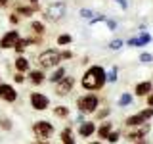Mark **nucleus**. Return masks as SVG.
Listing matches in <instances>:
<instances>
[{
	"instance_id": "f257e3e1",
	"label": "nucleus",
	"mask_w": 153,
	"mask_h": 144,
	"mask_svg": "<svg viewBox=\"0 0 153 144\" xmlns=\"http://www.w3.org/2000/svg\"><path fill=\"white\" fill-rule=\"evenodd\" d=\"M105 83H107V71L102 65L88 67L84 71L82 79H80V85H82L84 90H100L105 86Z\"/></svg>"
},
{
	"instance_id": "f03ea898",
	"label": "nucleus",
	"mask_w": 153,
	"mask_h": 144,
	"mask_svg": "<svg viewBox=\"0 0 153 144\" xmlns=\"http://www.w3.org/2000/svg\"><path fill=\"white\" fill-rule=\"evenodd\" d=\"M61 62V54L56 48H46L38 54V67L40 69H56Z\"/></svg>"
},
{
	"instance_id": "7ed1b4c3",
	"label": "nucleus",
	"mask_w": 153,
	"mask_h": 144,
	"mask_svg": "<svg viewBox=\"0 0 153 144\" xmlns=\"http://www.w3.org/2000/svg\"><path fill=\"white\" fill-rule=\"evenodd\" d=\"M100 106V98L96 94H84L76 100V108L80 113H94Z\"/></svg>"
},
{
	"instance_id": "20e7f679",
	"label": "nucleus",
	"mask_w": 153,
	"mask_h": 144,
	"mask_svg": "<svg viewBox=\"0 0 153 144\" xmlns=\"http://www.w3.org/2000/svg\"><path fill=\"white\" fill-rule=\"evenodd\" d=\"M33 133H35V136L38 140H46V138H50L54 134V125L50 121H46V119H40V121L33 123Z\"/></svg>"
},
{
	"instance_id": "39448f33",
	"label": "nucleus",
	"mask_w": 153,
	"mask_h": 144,
	"mask_svg": "<svg viewBox=\"0 0 153 144\" xmlns=\"http://www.w3.org/2000/svg\"><path fill=\"white\" fill-rule=\"evenodd\" d=\"M65 10H67V4L63 0H56V2H52L50 6L46 8L44 16H46V19H50V21H59V19L65 16Z\"/></svg>"
},
{
	"instance_id": "423d86ee",
	"label": "nucleus",
	"mask_w": 153,
	"mask_h": 144,
	"mask_svg": "<svg viewBox=\"0 0 153 144\" xmlns=\"http://www.w3.org/2000/svg\"><path fill=\"white\" fill-rule=\"evenodd\" d=\"M151 117H153V108H146V110H142V112H138V113L130 115V117H126V121H124V123H126L128 127H136V125L147 123Z\"/></svg>"
},
{
	"instance_id": "0eeeda50",
	"label": "nucleus",
	"mask_w": 153,
	"mask_h": 144,
	"mask_svg": "<svg viewBox=\"0 0 153 144\" xmlns=\"http://www.w3.org/2000/svg\"><path fill=\"white\" fill-rule=\"evenodd\" d=\"M29 104H31V108L36 110V112H44V110L50 108V98H48L46 94H42V92H31Z\"/></svg>"
},
{
	"instance_id": "6e6552de",
	"label": "nucleus",
	"mask_w": 153,
	"mask_h": 144,
	"mask_svg": "<svg viewBox=\"0 0 153 144\" xmlns=\"http://www.w3.org/2000/svg\"><path fill=\"white\" fill-rule=\"evenodd\" d=\"M19 38H21V35H19V31H16V29L6 31L0 37V48H2V50H13V46L17 44Z\"/></svg>"
},
{
	"instance_id": "1a4fd4ad",
	"label": "nucleus",
	"mask_w": 153,
	"mask_h": 144,
	"mask_svg": "<svg viewBox=\"0 0 153 144\" xmlns=\"http://www.w3.org/2000/svg\"><path fill=\"white\" fill-rule=\"evenodd\" d=\"M0 100L6 104H13L17 100V90L10 83H0Z\"/></svg>"
},
{
	"instance_id": "9d476101",
	"label": "nucleus",
	"mask_w": 153,
	"mask_h": 144,
	"mask_svg": "<svg viewBox=\"0 0 153 144\" xmlns=\"http://www.w3.org/2000/svg\"><path fill=\"white\" fill-rule=\"evenodd\" d=\"M75 86V77H63L59 83H56V94L57 96H67Z\"/></svg>"
},
{
	"instance_id": "9b49d317",
	"label": "nucleus",
	"mask_w": 153,
	"mask_h": 144,
	"mask_svg": "<svg viewBox=\"0 0 153 144\" xmlns=\"http://www.w3.org/2000/svg\"><path fill=\"white\" fill-rule=\"evenodd\" d=\"M147 133H149V125L143 123V125H136V127H132L130 131H128L126 138H130V140H142L143 136H147Z\"/></svg>"
},
{
	"instance_id": "f8f14e48",
	"label": "nucleus",
	"mask_w": 153,
	"mask_h": 144,
	"mask_svg": "<svg viewBox=\"0 0 153 144\" xmlns=\"http://www.w3.org/2000/svg\"><path fill=\"white\" fill-rule=\"evenodd\" d=\"M40 10V6H33V4H17L16 6V14L19 17H31Z\"/></svg>"
},
{
	"instance_id": "ddd939ff",
	"label": "nucleus",
	"mask_w": 153,
	"mask_h": 144,
	"mask_svg": "<svg viewBox=\"0 0 153 144\" xmlns=\"http://www.w3.org/2000/svg\"><path fill=\"white\" fill-rule=\"evenodd\" d=\"M149 42H151V35H149V33H146V31H142L138 37L128 38L126 44H128V46H147Z\"/></svg>"
},
{
	"instance_id": "4468645a",
	"label": "nucleus",
	"mask_w": 153,
	"mask_h": 144,
	"mask_svg": "<svg viewBox=\"0 0 153 144\" xmlns=\"http://www.w3.org/2000/svg\"><path fill=\"white\" fill-rule=\"evenodd\" d=\"M13 67H16V71H19V73H29V71H31V62L23 54H19L16 60H13Z\"/></svg>"
},
{
	"instance_id": "2eb2a0df",
	"label": "nucleus",
	"mask_w": 153,
	"mask_h": 144,
	"mask_svg": "<svg viewBox=\"0 0 153 144\" xmlns=\"http://www.w3.org/2000/svg\"><path fill=\"white\" fill-rule=\"evenodd\" d=\"M151 90H153L151 81H142V83H138L136 86H134V94L136 96H147Z\"/></svg>"
},
{
	"instance_id": "dca6fc26",
	"label": "nucleus",
	"mask_w": 153,
	"mask_h": 144,
	"mask_svg": "<svg viewBox=\"0 0 153 144\" xmlns=\"http://www.w3.org/2000/svg\"><path fill=\"white\" fill-rule=\"evenodd\" d=\"M29 81H31L33 85H42L46 81V75H44V69H31L29 71Z\"/></svg>"
},
{
	"instance_id": "f3484780",
	"label": "nucleus",
	"mask_w": 153,
	"mask_h": 144,
	"mask_svg": "<svg viewBox=\"0 0 153 144\" xmlns=\"http://www.w3.org/2000/svg\"><path fill=\"white\" fill-rule=\"evenodd\" d=\"M94 133H96V127H94V123H92V121H84V123H80V127H79V134H80L82 138L92 136Z\"/></svg>"
},
{
	"instance_id": "a211bd4d",
	"label": "nucleus",
	"mask_w": 153,
	"mask_h": 144,
	"mask_svg": "<svg viewBox=\"0 0 153 144\" xmlns=\"http://www.w3.org/2000/svg\"><path fill=\"white\" fill-rule=\"evenodd\" d=\"M59 138H61V142H63V144H75L76 142L75 140V133H73V129H71V127H65L63 131H61Z\"/></svg>"
},
{
	"instance_id": "6ab92c4d",
	"label": "nucleus",
	"mask_w": 153,
	"mask_h": 144,
	"mask_svg": "<svg viewBox=\"0 0 153 144\" xmlns=\"http://www.w3.org/2000/svg\"><path fill=\"white\" fill-rule=\"evenodd\" d=\"M67 75V71H65V67H61V65H57L56 69H54V73H52L50 77H48V81H50V83H59L61 79H63V77Z\"/></svg>"
},
{
	"instance_id": "aec40b11",
	"label": "nucleus",
	"mask_w": 153,
	"mask_h": 144,
	"mask_svg": "<svg viewBox=\"0 0 153 144\" xmlns=\"http://www.w3.org/2000/svg\"><path fill=\"white\" fill-rule=\"evenodd\" d=\"M111 121H103L102 125H100V129H98V136L100 138H107L109 136V133H111Z\"/></svg>"
},
{
	"instance_id": "412c9836",
	"label": "nucleus",
	"mask_w": 153,
	"mask_h": 144,
	"mask_svg": "<svg viewBox=\"0 0 153 144\" xmlns=\"http://www.w3.org/2000/svg\"><path fill=\"white\" fill-rule=\"evenodd\" d=\"M31 31L35 33V35H38V37H42L46 33V25L42 21H31Z\"/></svg>"
},
{
	"instance_id": "4be33fe9",
	"label": "nucleus",
	"mask_w": 153,
	"mask_h": 144,
	"mask_svg": "<svg viewBox=\"0 0 153 144\" xmlns=\"http://www.w3.org/2000/svg\"><path fill=\"white\" fill-rule=\"evenodd\" d=\"M54 115L59 117V119H65L67 115H69V108H67V106H56V108H54Z\"/></svg>"
},
{
	"instance_id": "5701e85b",
	"label": "nucleus",
	"mask_w": 153,
	"mask_h": 144,
	"mask_svg": "<svg viewBox=\"0 0 153 144\" xmlns=\"http://www.w3.org/2000/svg\"><path fill=\"white\" fill-rule=\"evenodd\" d=\"M71 40H73V38H71V35H67V33H63V35L57 37V44H59V46H67V44H71Z\"/></svg>"
},
{
	"instance_id": "b1692460",
	"label": "nucleus",
	"mask_w": 153,
	"mask_h": 144,
	"mask_svg": "<svg viewBox=\"0 0 153 144\" xmlns=\"http://www.w3.org/2000/svg\"><path fill=\"white\" fill-rule=\"evenodd\" d=\"M0 129H2V131H12V121H10L8 117H0Z\"/></svg>"
},
{
	"instance_id": "393cba45",
	"label": "nucleus",
	"mask_w": 153,
	"mask_h": 144,
	"mask_svg": "<svg viewBox=\"0 0 153 144\" xmlns=\"http://www.w3.org/2000/svg\"><path fill=\"white\" fill-rule=\"evenodd\" d=\"M128 104H132V94H123L121 98H119V106H128Z\"/></svg>"
},
{
	"instance_id": "a878e982",
	"label": "nucleus",
	"mask_w": 153,
	"mask_h": 144,
	"mask_svg": "<svg viewBox=\"0 0 153 144\" xmlns=\"http://www.w3.org/2000/svg\"><path fill=\"white\" fill-rule=\"evenodd\" d=\"M117 77H119V69L113 65L111 69L107 71V81H111V83H113V81H117Z\"/></svg>"
},
{
	"instance_id": "bb28decb",
	"label": "nucleus",
	"mask_w": 153,
	"mask_h": 144,
	"mask_svg": "<svg viewBox=\"0 0 153 144\" xmlns=\"http://www.w3.org/2000/svg\"><path fill=\"white\" fill-rule=\"evenodd\" d=\"M8 21L12 23V25H19V21H21V17H19L17 14L13 12V14H10V16H8Z\"/></svg>"
},
{
	"instance_id": "cd10ccee",
	"label": "nucleus",
	"mask_w": 153,
	"mask_h": 144,
	"mask_svg": "<svg viewBox=\"0 0 153 144\" xmlns=\"http://www.w3.org/2000/svg\"><path fill=\"white\" fill-rule=\"evenodd\" d=\"M13 83H17V85L25 83V73H19V71H16V75H13Z\"/></svg>"
},
{
	"instance_id": "c85d7f7f",
	"label": "nucleus",
	"mask_w": 153,
	"mask_h": 144,
	"mask_svg": "<svg viewBox=\"0 0 153 144\" xmlns=\"http://www.w3.org/2000/svg\"><path fill=\"white\" fill-rule=\"evenodd\" d=\"M92 16H94L92 10H86V8L80 10V17H84V19H92Z\"/></svg>"
},
{
	"instance_id": "c756f323",
	"label": "nucleus",
	"mask_w": 153,
	"mask_h": 144,
	"mask_svg": "<svg viewBox=\"0 0 153 144\" xmlns=\"http://www.w3.org/2000/svg\"><path fill=\"white\" fill-rule=\"evenodd\" d=\"M119 136H121V133H119V131H111V133H109V136H107V140L109 142H117Z\"/></svg>"
},
{
	"instance_id": "7c9ffc66",
	"label": "nucleus",
	"mask_w": 153,
	"mask_h": 144,
	"mask_svg": "<svg viewBox=\"0 0 153 144\" xmlns=\"http://www.w3.org/2000/svg\"><path fill=\"white\" fill-rule=\"evenodd\" d=\"M121 46H123V40H119V38H117V40H111V42H109V48H111V50H119Z\"/></svg>"
},
{
	"instance_id": "2f4dec72",
	"label": "nucleus",
	"mask_w": 153,
	"mask_h": 144,
	"mask_svg": "<svg viewBox=\"0 0 153 144\" xmlns=\"http://www.w3.org/2000/svg\"><path fill=\"white\" fill-rule=\"evenodd\" d=\"M61 54V60H71L73 58V52H69V50H63V52H59Z\"/></svg>"
},
{
	"instance_id": "473e14b6",
	"label": "nucleus",
	"mask_w": 153,
	"mask_h": 144,
	"mask_svg": "<svg viewBox=\"0 0 153 144\" xmlns=\"http://www.w3.org/2000/svg\"><path fill=\"white\" fill-rule=\"evenodd\" d=\"M140 62H142V64H147V62H151V54H146V52H143V54L140 56Z\"/></svg>"
},
{
	"instance_id": "72a5a7b5",
	"label": "nucleus",
	"mask_w": 153,
	"mask_h": 144,
	"mask_svg": "<svg viewBox=\"0 0 153 144\" xmlns=\"http://www.w3.org/2000/svg\"><path fill=\"white\" fill-rule=\"evenodd\" d=\"M109 115V110L105 108V110H102V112H98V119H103V117H107Z\"/></svg>"
},
{
	"instance_id": "f704fd0d",
	"label": "nucleus",
	"mask_w": 153,
	"mask_h": 144,
	"mask_svg": "<svg viewBox=\"0 0 153 144\" xmlns=\"http://www.w3.org/2000/svg\"><path fill=\"white\" fill-rule=\"evenodd\" d=\"M147 106H149V108H153V90L147 94Z\"/></svg>"
},
{
	"instance_id": "c9c22d12",
	"label": "nucleus",
	"mask_w": 153,
	"mask_h": 144,
	"mask_svg": "<svg viewBox=\"0 0 153 144\" xmlns=\"http://www.w3.org/2000/svg\"><path fill=\"white\" fill-rule=\"evenodd\" d=\"M115 2H119V6H121L123 10H126V8H128V2H126V0H115Z\"/></svg>"
},
{
	"instance_id": "e433bc0d",
	"label": "nucleus",
	"mask_w": 153,
	"mask_h": 144,
	"mask_svg": "<svg viewBox=\"0 0 153 144\" xmlns=\"http://www.w3.org/2000/svg\"><path fill=\"white\" fill-rule=\"evenodd\" d=\"M12 4V0H0V8H8Z\"/></svg>"
},
{
	"instance_id": "4c0bfd02",
	"label": "nucleus",
	"mask_w": 153,
	"mask_h": 144,
	"mask_svg": "<svg viewBox=\"0 0 153 144\" xmlns=\"http://www.w3.org/2000/svg\"><path fill=\"white\" fill-rule=\"evenodd\" d=\"M107 25H109V29H111V31H113V29H115V27H117V23H115V21H113V19H109V21H107Z\"/></svg>"
},
{
	"instance_id": "58836bf2",
	"label": "nucleus",
	"mask_w": 153,
	"mask_h": 144,
	"mask_svg": "<svg viewBox=\"0 0 153 144\" xmlns=\"http://www.w3.org/2000/svg\"><path fill=\"white\" fill-rule=\"evenodd\" d=\"M29 4H33V6H38V0H27Z\"/></svg>"
},
{
	"instance_id": "ea45409f",
	"label": "nucleus",
	"mask_w": 153,
	"mask_h": 144,
	"mask_svg": "<svg viewBox=\"0 0 153 144\" xmlns=\"http://www.w3.org/2000/svg\"><path fill=\"white\" fill-rule=\"evenodd\" d=\"M35 144H48L46 140H38V142H35Z\"/></svg>"
},
{
	"instance_id": "a19ab883",
	"label": "nucleus",
	"mask_w": 153,
	"mask_h": 144,
	"mask_svg": "<svg viewBox=\"0 0 153 144\" xmlns=\"http://www.w3.org/2000/svg\"><path fill=\"white\" fill-rule=\"evenodd\" d=\"M138 144H147L146 140H143V138H142V140H138Z\"/></svg>"
},
{
	"instance_id": "79ce46f5",
	"label": "nucleus",
	"mask_w": 153,
	"mask_h": 144,
	"mask_svg": "<svg viewBox=\"0 0 153 144\" xmlns=\"http://www.w3.org/2000/svg\"><path fill=\"white\" fill-rule=\"evenodd\" d=\"M90 144H102V142H90Z\"/></svg>"
},
{
	"instance_id": "37998d69",
	"label": "nucleus",
	"mask_w": 153,
	"mask_h": 144,
	"mask_svg": "<svg viewBox=\"0 0 153 144\" xmlns=\"http://www.w3.org/2000/svg\"><path fill=\"white\" fill-rule=\"evenodd\" d=\"M0 83H2V73H0Z\"/></svg>"
}]
</instances>
